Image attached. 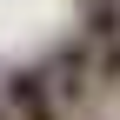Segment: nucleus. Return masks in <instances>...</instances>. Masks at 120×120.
Here are the masks:
<instances>
[{"mask_svg": "<svg viewBox=\"0 0 120 120\" xmlns=\"http://www.w3.org/2000/svg\"><path fill=\"white\" fill-rule=\"evenodd\" d=\"M47 87L60 94V107H80L87 94L100 87V60H94V40H73L47 60Z\"/></svg>", "mask_w": 120, "mask_h": 120, "instance_id": "f257e3e1", "label": "nucleus"}, {"mask_svg": "<svg viewBox=\"0 0 120 120\" xmlns=\"http://www.w3.org/2000/svg\"><path fill=\"white\" fill-rule=\"evenodd\" d=\"M7 100L20 107V120H60V94L47 87V73H13Z\"/></svg>", "mask_w": 120, "mask_h": 120, "instance_id": "f03ea898", "label": "nucleus"}]
</instances>
